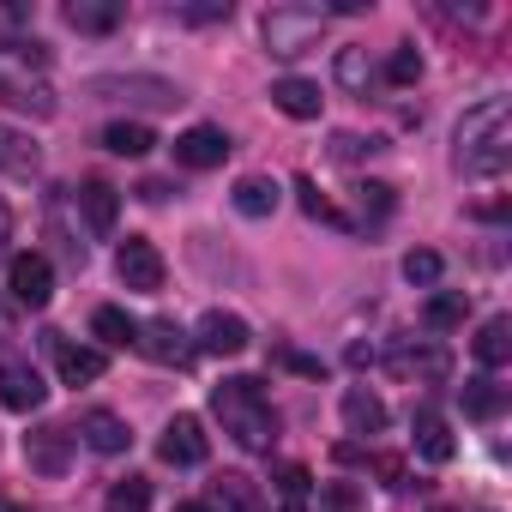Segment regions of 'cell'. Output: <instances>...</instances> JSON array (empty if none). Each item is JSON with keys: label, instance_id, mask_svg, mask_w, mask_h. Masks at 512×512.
<instances>
[{"label": "cell", "instance_id": "6da1fadb", "mask_svg": "<svg viewBox=\"0 0 512 512\" xmlns=\"http://www.w3.org/2000/svg\"><path fill=\"white\" fill-rule=\"evenodd\" d=\"M452 169L464 181H500L512 169V103L506 97L464 109V121L452 133Z\"/></svg>", "mask_w": 512, "mask_h": 512}, {"label": "cell", "instance_id": "7a4b0ae2", "mask_svg": "<svg viewBox=\"0 0 512 512\" xmlns=\"http://www.w3.org/2000/svg\"><path fill=\"white\" fill-rule=\"evenodd\" d=\"M211 410H217L223 434H229L235 446H247V452H266V446L278 440V410H272L266 386H260V380H247V374L211 386Z\"/></svg>", "mask_w": 512, "mask_h": 512}, {"label": "cell", "instance_id": "3957f363", "mask_svg": "<svg viewBox=\"0 0 512 512\" xmlns=\"http://www.w3.org/2000/svg\"><path fill=\"white\" fill-rule=\"evenodd\" d=\"M320 31H326V13H320V7H272V13H266V25H260L266 49H272L278 61L308 55V49L320 43Z\"/></svg>", "mask_w": 512, "mask_h": 512}, {"label": "cell", "instance_id": "277c9868", "mask_svg": "<svg viewBox=\"0 0 512 512\" xmlns=\"http://www.w3.org/2000/svg\"><path fill=\"white\" fill-rule=\"evenodd\" d=\"M91 97H115V103H133V109H175L181 85H169L157 73H115V79H91Z\"/></svg>", "mask_w": 512, "mask_h": 512}, {"label": "cell", "instance_id": "5b68a950", "mask_svg": "<svg viewBox=\"0 0 512 512\" xmlns=\"http://www.w3.org/2000/svg\"><path fill=\"white\" fill-rule=\"evenodd\" d=\"M163 253L145 241V235H127L121 247H115V278L127 284V290H139V296H157L163 290Z\"/></svg>", "mask_w": 512, "mask_h": 512}, {"label": "cell", "instance_id": "8992f818", "mask_svg": "<svg viewBox=\"0 0 512 512\" xmlns=\"http://www.w3.org/2000/svg\"><path fill=\"white\" fill-rule=\"evenodd\" d=\"M7 290L19 296V308H49L55 266L43 260V253H13V260H7Z\"/></svg>", "mask_w": 512, "mask_h": 512}, {"label": "cell", "instance_id": "52a82bcc", "mask_svg": "<svg viewBox=\"0 0 512 512\" xmlns=\"http://www.w3.org/2000/svg\"><path fill=\"white\" fill-rule=\"evenodd\" d=\"M157 452H163V464H175V470H193V464H205V458H211L205 422H199V416H175V422L163 428Z\"/></svg>", "mask_w": 512, "mask_h": 512}, {"label": "cell", "instance_id": "ba28073f", "mask_svg": "<svg viewBox=\"0 0 512 512\" xmlns=\"http://www.w3.org/2000/svg\"><path fill=\"white\" fill-rule=\"evenodd\" d=\"M43 398H49V386H43V374L31 362H7V368H0V410L31 416V410H43Z\"/></svg>", "mask_w": 512, "mask_h": 512}, {"label": "cell", "instance_id": "9c48e42d", "mask_svg": "<svg viewBox=\"0 0 512 512\" xmlns=\"http://www.w3.org/2000/svg\"><path fill=\"white\" fill-rule=\"evenodd\" d=\"M247 344H253L247 320H241V314H223V308H211V314L199 320V338H193V350H205V356H241Z\"/></svg>", "mask_w": 512, "mask_h": 512}, {"label": "cell", "instance_id": "30bf717a", "mask_svg": "<svg viewBox=\"0 0 512 512\" xmlns=\"http://www.w3.org/2000/svg\"><path fill=\"white\" fill-rule=\"evenodd\" d=\"M133 350H145V356L163 362V368H187V362H193V344H187V332H181L175 320H145L139 338H133Z\"/></svg>", "mask_w": 512, "mask_h": 512}, {"label": "cell", "instance_id": "8fae6325", "mask_svg": "<svg viewBox=\"0 0 512 512\" xmlns=\"http://www.w3.org/2000/svg\"><path fill=\"white\" fill-rule=\"evenodd\" d=\"M223 157H229V133L211 127V121L187 127V133L175 139V163H181V169H217Z\"/></svg>", "mask_w": 512, "mask_h": 512}, {"label": "cell", "instance_id": "7c38bea8", "mask_svg": "<svg viewBox=\"0 0 512 512\" xmlns=\"http://www.w3.org/2000/svg\"><path fill=\"white\" fill-rule=\"evenodd\" d=\"M43 344L55 350V362H61V380H67V386H91V380H103V368H109V356H103V350H91V344H67L61 332H49Z\"/></svg>", "mask_w": 512, "mask_h": 512}, {"label": "cell", "instance_id": "4fadbf2b", "mask_svg": "<svg viewBox=\"0 0 512 512\" xmlns=\"http://www.w3.org/2000/svg\"><path fill=\"white\" fill-rule=\"evenodd\" d=\"M320 85L314 79H302V73H284L278 85H272V109L278 115H290V121H320Z\"/></svg>", "mask_w": 512, "mask_h": 512}, {"label": "cell", "instance_id": "5bb4252c", "mask_svg": "<svg viewBox=\"0 0 512 512\" xmlns=\"http://www.w3.org/2000/svg\"><path fill=\"white\" fill-rule=\"evenodd\" d=\"M67 452H73V428H37V434H25V464L31 470H43V476H61L67 470Z\"/></svg>", "mask_w": 512, "mask_h": 512}, {"label": "cell", "instance_id": "9a60e30c", "mask_svg": "<svg viewBox=\"0 0 512 512\" xmlns=\"http://www.w3.org/2000/svg\"><path fill=\"white\" fill-rule=\"evenodd\" d=\"M392 368H398L404 380L440 386V380L452 374V356H446V344H410V350H398V356H392Z\"/></svg>", "mask_w": 512, "mask_h": 512}, {"label": "cell", "instance_id": "2e32d148", "mask_svg": "<svg viewBox=\"0 0 512 512\" xmlns=\"http://www.w3.org/2000/svg\"><path fill=\"white\" fill-rule=\"evenodd\" d=\"M79 434H85V446L103 452V458H115V452L133 446V428H127V416H115V410H85Z\"/></svg>", "mask_w": 512, "mask_h": 512}, {"label": "cell", "instance_id": "e0dca14e", "mask_svg": "<svg viewBox=\"0 0 512 512\" xmlns=\"http://www.w3.org/2000/svg\"><path fill=\"white\" fill-rule=\"evenodd\" d=\"M79 211H85V229H91V235H115L121 193H115L109 181H85V187H79Z\"/></svg>", "mask_w": 512, "mask_h": 512}, {"label": "cell", "instance_id": "ac0fdd59", "mask_svg": "<svg viewBox=\"0 0 512 512\" xmlns=\"http://www.w3.org/2000/svg\"><path fill=\"white\" fill-rule=\"evenodd\" d=\"M121 19H127L121 0H73V7H67V25H73L79 37H109Z\"/></svg>", "mask_w": 512, "mask_h": 512}, {"label": "cell", "instance_id": "d6986e66", "mask_svg": "<svg viewBox=\"0 0 512 512\" xmlns=\"http://www.w3.org/2000/svg\"><path fill=\"white\" fill-rule=\"evenodd\" d=\"M338 410H344V428H350V434H380V428H386V404H380V392H368V386H350V392L338 398Z\"/></svg>", "mask_w": 512, "mask_h": 512}, {"label": "cell", "instance_id": "ffe728a7", "mask_svg": "<svg viewBox=\"0 0 512 512\" xmlns=\"http://www.w3.org/2000/svg\"><path fill=\"white\" fill-rule=\"evenodd\" d=\"M470 350H476L482 368H506V362H512V320H506V314L482 320V332L470 338Z\"/></svg>", "mask_w": 512, "mask_h": 512}, {"label": "cell", "instance_id": "44dd1931", "mask_svg": "<svg viewBox=\"0 0 512 512\" xmlns=\"http://www.w3.org/2000/svg\"><path fill=\"white\" fill-rule=\"evenodd\" d=\"M211 512H260V488H253V476H217L211 482V500H205Z\"/></svg>", "mask_w": 512, "mask_h": 512}, {"label": "cell", "instance_id": "7402d4cb", "mask_svg": "<svg viewBox=\"0 0 512 512\" xmlns=\"http://www.w3.org/2000/svg\"><path fill=\"white\" fill-rule=\"evenodd\" d=\"M37 163H43V151H37L31 133L0 127V175H37Z\"/></svg>", "mask_w": 512, "mask_h": 512}, {"label": "cell", "instance_id": "603a6c76", "mask_svg": "<svg viewBox=\"0 0 512 512\" xmlns=\"http://www.w3.org/2000/svg\"><path fill=\"white\" fill-rule=\"evenodd\" d=\"M229 205H235L241 217H272V211H278V187H272L266 175H241L235 193H229Z\"/></svg>", "mask_w": 512, "mask_h": 512}, {"label": "cell", "instance_id": "cb8c5ba5", "mask_svg": "<svg viewBox=\"0 0 512 512\" xmlns=\"http://www.w3.org/2000/svg\"><path fill=\"white\" fill-rule=\"evenodd\" d=\"M91 332H97V344H103V350H133L139 320H133L127 308H97V314H91Z\"/></svg>", "mask_w": 512, "mask_h": 512}, {"label": "cell", "instance_id": "d4e9b609", "mask_svg": "<svg viewBox=\"0 0 512 512\" xmlns=\"http://www.w3.org/2000/svg\"><path fill=\"white\" fill-rule=\"evenodd\" d=\"M500 410H506V392H500V380H494V374L464 380V416H470V422H494Z\"/></svg>", "mask_w": 512, "mask_h": 512}, {"label": "cell", "instance_id": "484cf974", "mask_svg": "<svg viewBox=\"0 0 512 512\" xmlns=\"http://www.w3.org/2000/svg\"><path fill=\"white\" fill-rule=\"evenodd\" d=\"M416 452H422L428 464H452V452H458L452 428H446L434 410H422V416H416Z\"/></svg>", "mask_w": 512, "mask_h": 512}, {"label": "cell", "instance_id": "4316f807", "mask_svg": "<svg viewBox=\"0 0 512 512\" xmlns=\"http://www.w3.org/2000/svg\"><path fill=\"white\" fill-rule=\"evenodd\" d=\"M464 314H470V296H464V290H440V296H428L422 326H428V332H458Z\"/></svg>", "mask_w": 512, "mask_h": 512}, {"label": "cell", "instance_id": "83f0119b", "mask_svg": "<svg viewBox=\"0 0 512 512\" xmlns=\"http://www.w3.org/2000/svg\"><path fill=\"white\" fill-rule=\"evenodd\" d=\"M103 145H109L115 157H145L157 139H151V127H145V121H109V127H103Z\"/></svg>", "mask_w": 512, "mask_h": 512}, {"label": "cell", "instance_id": "f1b7e54d", "mask_svg": "<svg viewBox=\"0 0 512 512\" xmlns=\"http://www.w3.org/2000/svg\"><path fill=\"white\" fill-rule=\"evenodd\" d=\"M332 73H338V85L356 91V97H368V85H374V61H368V49H338Z\"/></svg>", "mask_w": 512, "mask_h": 512}, {"label": "cell", "instance_id": "f546056e", "mask_svg": "<svg viewBox=\"0 0 512 512\" xmlns=\"http://www.w3.org/2000/svg\"><path fill=\"white\" fill-rule=\"evenodd\" d=\"M103 512H151V482L145 476H121L103 500Z\"/></svg>", "mask_w": 512, "mask_h": 512}, {"label": "cell", "instance_id": "4dcf8cb0", "mask_svg": "<svg viewBox=\"0 0 512 512\" xmlns=\"http://www.w3.org/2000/svg\"><path fill=\"white\" fill-rule=\"evenodd\" d=\"M0 103L31 109V115H55V97H49V91H37V85H25V79H7V73H0Z\"/></svg>", "mask_w": 512, "mask_h": 512}, {"label": "cell", "instance_id": "1f68e13d", "mask_svg": "<svg viewBox=\"0 0 512 512\" xmlns=\"http://www.w3.org/2000/svg\"><path fill=\"white\" fill-rule=\"evenodd\" d=\"M440 272H446V260H440L434 247H410V253H404V278H410L416 290H434Z\"/></svg>", "mask_w": 512, "mask_h": 512}, {"label": "cell", "instance_id": "d6a6232c", "mask_svg": "<svg viewBox=\"0 0 512 512\" xmlns=\"http://www.w3.org/2000/svg\"><path fill=\"white\" fill-rule=\"evenodd\" d=\"M386 79H392V85H416V79H422V55H416L410 43L392 49V55H386Z\"/></svg>", "mask_w": 512, "mask_h": 512}, {"label": "cell", "instance_id": "836d02e7", "mask_svg": "<svg viewBox=\"0 0 512 512\" xmlns=\"http://www.w3.org/2000/svg\"><path fill=\"white\" fill-rule=\"evenodd\" d=\"M296 193H302V211H308V217H320V223H344V217H338V205H332V199H320V187H314L308 175L296 181Z\"/></svg>", "mask_w": 512, "mask_h": 512}, {"label": "cell", "instance_id": "e575fe53", "mask_svg": "<svg viewBox=\"0 0 512 512\" xmlns=\"http://www.w3.org/2000/svg\"><path fill=\"white\" fill-rule=\"evenodd\" d=\"M272 482H278V488L290 494V506H296V500H302V494L314 488V476H308V464H278V470H272Z\"/></svg>", "mask_w": 512, "mask_h": 512}, {"label": "cell", "instance_id": "d590c367", "mask_svg": "<svg viewBox=\"0 0 512 512\" xmlns=\"http://www.w3.org/2000/svg\"><path fill=\"white\" fill-rule=\"evenodd\" d=\"M356 199H362V211H368V217H386V211H392V205H398V199H392V187H386V181H368V187H356Z\"/></svg>", "mask_w": 512, "mask_h": 512}, {"label": "cell", "instance_id": "8d00e7d4", "mask_svg": "<svg viewBox=\"0 0 512 512\" xmlns=\"http://www.w3.org/2000/svg\"><path fill=\"white\" fill-rule=\"evenodd\" d=\"M272 362H284V368H296V374L320 380V356H302V350H272Z\"/></svg>", "mask_w": 512, "mask_h": 512}, {"label": "cell", "instance_id": "74e56055", "mask_svg": "<svg viewBox=\"0 0 512 512\" xmlns=\"http://www.w3.org/2000/svg\"><path fill=\"white\" fill-rule=\"evenodd\" d=\"M362 151H380V139H368V145H362L356 133H338V139H332V157H344V163H350V157H362Z\"/></svg>", "mask_w": 512, "mask_h": 512}, {"label": "cell", "instance_id": "f35d334b", "mask_svg": "<svg viewBox=\"0 0 512 512\" xmlns=\"http://www.w3.org/2000/svg\"><path fill=\"white\" fill-rule=\"evenodd\" d=\"M181 19H187V25H211V19H229V0H211V7H187Z\"/></svg>", "mask_w": 512, "mask_h": 512}, {"label": "cell", "instance_id": "ab89813d", "mask_svg": "<svg viewBox=\"0 0 512 512\" xmlns=\"http://www.w3.org/2000/svg\"><path fill=\"white\" fill-rule=\"evenodd\" d=\"M169 193H175V187H169V181H157V175H151V181H139V199H145V205H169Z\"/></svg>", "mask_w": 512, "mask_h": 512}, {"label": "cell", "instance_id": "60d3db41", "mask_svg": "<svg viewBox=\"0 0 512 512\" xmlns=\"http://www.w3.org/2000/svg\"><path fill=\"white\" fill-rule=\"evenodd\" d=\"M374 470H380L392 488H404V464H398V458H374Z\"/></svg>", "mask_w": 512, "mask_h": 512}, {"label": "cell", "instance_id": "b9f144b4", "mask_svg": "<svg viewBox=\"0 0 512 512\" xmlns=\"http://www.w3.org/2000/svg\"><path fill=\"white\" fill-rule=\"evenodd\" d=\"M326 506H332V512H350V506H356V494L338 482V488H326Z\"/></svg>", "mask_w": 512, "mask_h": 512}, {"label": "cell", "instance_id": "7bdbcfd3", "mask_svg": "<svg viewBox=\"0 0 512 512\" xmlns=\"http://www.w3.org/2000/svg\"><path fill=\"white\" fill-rule=\"evenodd\" d=\"M7 235H13V211L0 205V247H7Z\"/></svg>", "mask_w": 512, "mask_h": 512}, {"label": "cell", "instance_id": "ee69618b", "mask_svg": "<svg viewBox=\"0 0 512 512\" xmlns=\"http://www.w3.org/2000/svg\"><path fill=\"white\" fill-rule=\"evenodd\" d=\"M175 512H211V506H205V500H181Z\"/></svg>", "mask_w": 512, "mask_h": 512}, {"label": "cell", "instance_id": "f6af8a7d", "mask_svg": "<svg viewBox=\"0 0 512 512\" xmlns=\"http://www.w3.org/2000/svg\"><path fill=\"white\" fill-rule=\"evenodd\" d=\"M0 512H13V506H7V500H0Z\"/></svg>", "mask_w": 512, "mask_h": 512}, {"label": "cell", "instance_id": "bcb514c9", "mask_svg": "<svg viewBox=\"0 0 512 512\" xmlns=\"http://www.w3.org/2000/svg\"><path fill=\"white\" fill-rule=\"evenodd\" d=\"M284 512H302V506H284Z\"/></svg>", "mask_w": 512, "mask_h": 512}, {"label": "cell", "instance_id": "7dc6e473", "mask_svg": "<svg viewBox=\"0 0 512 512\" xmlns=\"http://www.w3.org/2000/svg\"><path fill=\"white\" fill-rule=\"evenodd\" d=\"M434 512H446V506H434Z\"/></svg>", "mask_w": 512, "mask_h": 512}]
</instances>
